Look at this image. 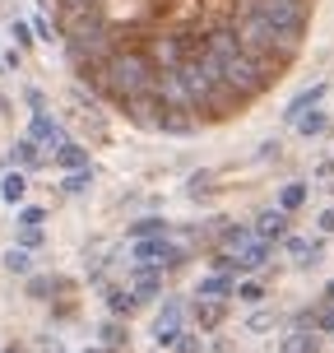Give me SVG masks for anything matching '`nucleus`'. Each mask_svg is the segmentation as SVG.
Returning a JSON list of instances; mask_svg holds the SVG:
<instances>
[{
	"label": "nucleus",
	"mask_w": 334,
	"mask_h": 353,
	"mask_svg": "<svg viewBox=\"0 0 334 353\" xmlns=\"http://www.w3.org/2000/svg\"><path fill=\"white\" fill-rule=\"evenodd\" d=\"M320 0H42L74 84L144 135L251 117L298 70Z\"/></svg>",
	"instance_id": "nucleus-1"
},
{
	"label": "nucleus",
	"mask_w": 334,
	"mask_h": 353,
	"mask_svg": "<svg viewBox=\"0 0 334 353\" xmlns=\"http://www.w3.org/2000/svg\"><path fill=\"white\" fill-rule=\"evenodd\" d=\"M269 265V242H260L247 228H228L223 232V251L213 256V270H228V274H260Z\"/></svg>",
	"instance_id": "nucleus-2"
},
{
	"label": "nucleus",
	"mask_w": 334,
	"mask_h": 353,
	"mask_svg": "<svg viewBox=\"0 0 334 353\" xmlns=\"http://www.w3.org/2000/svg\"><path fill=\"white\" fill-rule=\"evenodd\" d=\"M130 261H135V265H163V270H176V265H186V251L172 247L167 232H163V237H140V242H130Z\"/></svg>",
	"instance_id": "nucleus-3"
},
{
	"label": "nucleus",
	"mask_w": 334,
	"mask_h": 353,
	"mask_svg": "<svg viewBox=\"0 0 334 353\" xmlns=\"http://www.w3.org/2000/svg\"><path fill=\"white\" fill-rule=\"evenodd\" d=\"M181 325H186V302H181V298H163V302H158V316H154V330H149V339H154L158 349H172L176 335H181Z\"/></svg>",
	"instance_id": "nucleus-4"
},
{
	"label": "nucleus",
	"mask_w": 334,
	"mask_h": 353,
	"mask_svg": "<svg viewBox=\"0 0 334 353\" xmlns=\"http://www.w3.org/2000/svg\"><path fill=\"white\" fill-rule=\"evenodd\" d=\"M28 140H33L42 154H56V149L70 140V135H65V125L56 121L52 112H33V121H28Z\"/></svg>",
	"instance_id": "nucleus-5"
},
{
	"label": "nucleus",
	"mask_w": 334,
	"mask_h": 353,
	"mask_svg": "<svg viewBox=\"0 0 334 353\" xmlns=\"http://www.w3.org/2000/svg\"><path fill=\"white\" fill-rule=\"evenodd\" d=\"M130 298L140 302H158L163 298V265H140L135 279H130Z\"/></svg>",
	"instance_id": "nucleus-6"
},
{
	"label": "nucleus",
	"mask_w": 334,
	"mask_h": 353,
	"mask_svg": "<svg viewBox=\"0 0 334 353\" xmlns=\"http://www.w3.org/2000/svg\"><path fill=\"white\" fill-rule=\"evenodd\" d=\"M232 293H237V274H228V270H213V274H205V279L195 283V298H213V302H228Z\"/></svg>",
	"instance_id": "nucleus-7"
},
{
	"label": "nucleus",
	"mask_w": 334,
	"mask_h": 353,
	"mask_svg": "<svg viewBox=\"0 0 334 353\" xmlns=\"http://www.w3.org/2000/svg\"><path fill=\"white\" fill-rule=\"evenodd\" d=\"M186 316L200 325V330H218L223 325V316H228V302H213V298H195L191 307H186Z\"/></svg>",
	"instance_id": "nucleus-8"
},
{
	"label": "nucleus",
	"mask_w": 334,
	"mask_h": 353,
	"mask_svg": "<svg viewBox=\"0 0 334 353\" xmlns=\"http://www.w3.org/2000/svg\"><path fill=\"white\" fill-rule=\"evenodd\" d=\"M288 219H293V214L264 210L260 219H255V237H260V242H269V247H274V242H283V237H288Z\"/></svg>",
	"instance_id": "nucleus-9"
},
{
	"label": "nucleus",
	"mask_w": 334,
	"mask_h": 353,
	"mask_svg": "<svg viewBox=\"0 0 334 353\" xmlns=\"http://www.w3.org/2000/svg\"><path fill=\"white\" fill-rule=\"evenodd\" d=\"M103 302H107V312H112L116 321H130L135 312H140V302L130 298V288H121V283H107V288H103Z\"/></svg>",
	"instance_id": "nucleus-10"
},
{
	"label": "nucleus",
	"mask_w": 334,
	"mask_h": 353,
	"mask_svg": "<svg viewBox=\"0 0 334 353\" xmlns=\"http://www.w3.org/2000/svg\"><path fill=\"white\" fill-rule=\"evenodd\" d=\"M37 163H42V149H37L28 135H19V140L10 144V154H5V168H19V172H28Z\"/></svg>",
	"instance_id": "nucleus-11"
},
{
	"label": "nucleus",
	"mask_w": 334,
	"mask_h": 353,
	"mask_svg": "<svg viewBox=\"0 0 334 353\" xmlns=\"http://www.w3.org/2000/svg\"><path fill=\"white\" fill-rule=\"evenodd\" d=\"M283 247H288V256H293V265H316L320 261V251H325V242L320 237H283Z\"/></svg>",
	"instance_id": "nucleus-12"
},
{
	"label": "nucleus",
	"mask_w": 334,
	"mask_h": 353,
	"mask_svg": "<svg viewBox=\"0 0 334 353\" xmlns=\"http://www.w3.org/2000/svg\"><path fill=\"white\" fill-rule=\"evenodd\" d=\"M52 168H61V172H79V168H93V163H88V149L79 140H65L52 154Z\"/></svg>",
	"instance_id": "nucleus-13"
},
{
	"label": "nucleus",
	"mask_w": 334,
	"mask_h": 353,
	"mask_svg": "<svg viewBox=\"0 0 334 353\" xmlns=\"http://www.w3.org/2000/svg\"><path fill=\"white\" fill-rule=\"evenodd\" d=\"M23 195H28V172L5 168V176H0V200L5 205H23Z\"/></svg>",
	"instance_id": "nucleus-14"
},
{
	"label": "nucleus",
	"mask_w": 334,
	"mask_h": 353,
	"mask_svg": "<svg viewBox=\"0 0 334 353\" xmlns=\"http://www.w3.org/2000/svg\"><path fill=\"white\" fill-rule=\"evenodd\" d=\"M325 98H330V84H311V88H302L298 98L288 103V121H298L302 112H311V107H320Z\"/></svg>",
	"instance_id": "nucleus-15"
},
{
	"label": "nucleus",
	"mask_w": 334,
	"mask_h": 353,
	"mask_svg": "<svg viewBox=\"0 0 334 353\" xmlns=\"http://www.w3.org/2000/svg\"><path fill=\"white\" fill-rule=\"evenodd\" d=\"M98 339H103V349H107V353H121V349H130V330H125V325H121L116 316L98 325Z\"/></svg>",
	"instance_id": "nucleus-16"
},
{
	"label": "nucleus",
	"mask_w": 334,
	"mask_h": 353,
	"mask_svg": "<svg viewBox=\"0 0 334 353\" xmlns=\"http://www.w3.org/2000/svg\"><path fill=\"white\" fill-rule=\"evenodd\" d=\"M293 125H298V135H302V140H320V135L330 130V117H325L320 107H311V112H302V117H298Z\"/></svg>",
	"instance_id": "nucleus-17"
},
{
	"label": "nucleus",
	"mask_w": 334,
	"mask_h": 353,
	"mask_svg": "<svg viewBox=\"0 0 334 353\" xmlns=\"http://www.w3.org/2000/svg\"><path fill=\"white\" fill-rule=\"evenodd\" d=\"M279 353H320V335L316 330H288Z\"/></svg>",
	"instance_id": "nucleus-18"
},
{
	"label": "nucleus",
	"mask_w": 334,
	"mask_h": 353,
	"mask_svg": "<svg viewBox=\"0 0 334 353\" xmlns=\"http://www.w3.org/2000/svg\"><path fill=\"white\" fill-rule=\"evenodd\" d=\"M0 270H5V274H33V251L10 247L5 256H0Z\"/></svg>",
	"instance_id": "nucleus-19"
},
{
	"label": "nucleus",
	"mask_w": 334,
	"mask_h": 353,
	"mask_svg": "<svg viewBox=\"0 0 334 353\" xmlns=\"http://www.w3.org/2000/svg\"><path fill=\"white\" fill-rule=\"evenodd\" d=\"M306 195H311V191H306L302 181H288V186L279 191V205H274V210H283V214H298L302 205H306Z\"/></svg>",
	"instance_id": "nucleus-20"
},
{
	"label": "nucleus",
	"mask_w": 334,
	"mask_h": 353,
	"mask_svg": "<svg viewBox=\"0 0 334 353\" xmlns=\"http://www.w3.org/2000/svg\"><path fill=\"white\" fill-rule=\"evenodd\" d=\"M61 288H65V279H47V274H28V298H56V293H61Z\"/></svg>",
	"instance_id": "nucleus-21"
},
{
	"label": "nucleus",
	"mask_w": 334,
	"mask_h": 353,
	"mask_svg": "<svg viewBox=\"0 0 334 353\" xmlns=\"http://www.w3.org/2000/svg\"><path fill=\"white\" fill-rule=\"evenodd\" d=\"M167 232V219H140V223H130V242H140V237H163Z\"/></svg>",
	"instance_id": "nucleus-22"
},
{
	"label": "nucleus",
	"mask_w": 334,
	"mask_h": 353,
	"mask_svg": "<svg viewBox=\"0 0 334 353\" xmlns=\"http://www.w3.org/2000/svg\"><path fill=\"white\" fill-rule=\"evenodd\" d=\"M311 325H316V335H334V302L311 307Z\"/></svg>",
	"instance_id": "nucleus-23"
},
{
	"label": "nucleus",
	"mask_w": 334,
	"mask_h": 353,
	"mask_svg": "<svg viewBox=\"0 0 334 353\" xmlns=\"http://www.w3.org/2000/svg\"><path fill=\"white\" fill-rule=\"evenodd\" d=\"M61 186H65V195H84L88 186H93V168H79V172H65V181H61Z\"/></svg>",
	"instance_id": "nucleus-24"
},
{
	"label": "nucleus",
	"mask_w": 334,
	"mask_h": 353,
	"mask_svg": "<svg viewBox=\"0 0 334 353\" xmlns=\"http://www.w3.org/2000/svg\"><path fill=\"white\" fill-rule=\"evenodd\" d=\"M19 228H42V223H47V210H42V205H19Z\"/></svg>",
	"instance_id": "nucleus-25"
},
{
	"label": "nucleus",
	"mask_w": 334,
	"mask_h": 353,
	"mask_svg": "<svg viewBox=\"0 0 334 353\" xmlns=\"http://www.w3.org/2000/svg\"><path fill=\"white\" fill-rule=\"evenodd\" d=\"M232 298H242V302H264V283L260 279H237V293Z\"/></svg>",
	"instance_id": "nucleus-26"
},
{
	"label": "nucleus",
	"mask_w": 334,
	"mask_h": 353,
	"mask_svg": "<svg viewBox=\"0 0 334 353\" xmlns=\"http://www.w3.org/2000/svg\"><path fill=\"white\" fill-rule=\"evenodd\" d=\"M247 330L251 335H264V330H274V312H264V307H255L247 316Z\"/></svg>",
	"instance_id": "nucleus-27"
},
{
	"label": "nucleus",
	"mask_w": 334,
	"mask_h": 353,
	"mask_svg": "<svg viewBox=\"0 0 334 353\" xmlns=\"http://www.w3.org/2000/svg\"><path fill=\"white\" fill-rule=\"evenodd\" d=\"M42 242H47L42 228H19V237H14V247H23V251H42Z\"/></svg>",
	"instance_id": "nucleus-28"
},
{
	"label": "nucleus",
	"mask_w": 334,
	"mask_h": 353,
	"mask_svg": "<svg viewBox=\"0 0 334 353\" xmlns=\"http://www.w3.org/2000/svg\"><path fill=\"white\" fill-rule=\"evenodd\" d=\"M316 228H320V237H334V205L316 214Z\"/></svg>",
	"instance_id": "nucleus-29"
},
{
	"label": "nucleus",
	"mask_w": 334,
	"mask_h": 353,
	"mask_svg": "<svg viewBox=\"0 0 334 353\" xmlns=\"http://www.w3.org/2000/svg\"><path fill=\"white\" fill-rule=\"evenodd\" d=\"M176 353H200V339L195 335H186V330H181V335H176V344H172Z\"/></svg>",
	"instance_id": "nucleus-30"
},
{
	"label": "nucleus",
	"mask_w": 334,
	"mask_h": 353,
	"mask_svg": "<svg viewBox=\"0 0 334 353\" xmlns=\"http://www.w3.org/2000/svg\"><path fill=\"white\" fill-rule=\"evenodd\" d=\"M10 33H14V42H19V47H33V33H28V23H14Z\"/></svg>",
	"instance_id": "nucleus-31"
},
{
	"label": "nucleus",
	"mask_w": 334,
	"mask_h": 353,
	"mask_svg": "<svg viewBox=\"0 0 334 353\" xmlns=\"http://www.w3.org/2000/svg\"><path fill=\"white\" fill-rule=\"evenodd\" d=\"M37 349H42V353H65V349H61V339H56V335H42V339H37Z\"/></svg>",
	"instance_id": "nucleus-32"
},
{
	"label": "nucleus",
	"mask_w": 334,
	"mask_h": 353,
	"mask_svg": "<svg viewBox=\"0 0 334 353\" xmlns=\"http://www.w3.org/2000/svg\"><path fill=\"white\" fill-rule=\"evenodd\" d=\"M28 107H33V112H47V98H42V88H28Z\"/></svg>",
	"instance_id": "nucleus-33"
},
{
	"label": "nucleus",
	"mask_w": 334,
	"mask_h": 353,
	"mask_svg": "<svg viewBox=\"0 0 334 353\" xmlns=\"http://www.w3.org/2000/svg\"><path fill=\"white\" fill-rule=\"evenodd\" d=\"M0 353H28V344H5Z\"/></svg>",
	"instance_id": "nucleus-34"
},
{
	"label": "nucleus",
	"mask_w": 334,
	"mask_h": 353,
	"mask_svg": "<svg viewBox=\"0 0 334 353\" xmlns=\"http://www.w3.org/2000/svg\"><path fill=\"white\" fill-rule=\"evenodd\" d=\"M325 302H334V279H330V283H325Z\"/></svg>",
	"instance_id": "nucleus-35"
},
{
	"label": "nucleus",
	"mask_w": 334,
	"mask_h": 353,
	"mask_svg": "<svg viewBox=\"0 0 334 353\" xmlns=\"http://www.w3.org/2000/svg\"><path fill=\"white\" fill-rule=\"evenodd\" d=\"M79 353H107V349H103V344H93V349H79Z\"/></svg>",
	"instance_id": "nucleus-36"
}]
</instances>
